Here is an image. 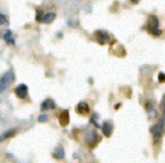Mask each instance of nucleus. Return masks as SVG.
Instances as JSON below:
<instances>
[{"label": "nucleus", "mask_w": 165, "mask_h": 163, "mask_svg": "<svg viewBox=\"0 0 165 163\" xmlns=\"http://www.w3.org/2000/svg\"><path fill=\"white\" fill-rule=\"evenodd\" d=\"M13 80H15V74L12 71H8L0 77V94L4 93L8 87L10 86V84L13 82Z\"/></svg>", "instance_id": "f257e3e1"}, {"label": "nucleus", "mask_w": 165, "mask_h": 163, "mask_svg": "<svg viewBox=\"0 0 165 163\" xmlns=\"http://www.w3.org/2000/svg\"><path fill=\"white\" fill-rule=\"evenodd\" d=\"M147 30L149 32L154 36L161 35L162 31L158 29V19L156 15H151L149 17V22H147Z\"/></svg>", "instance_id": "f03ea898"}, {"label": "nucleus", "mask_w": 165, "mask_h": 163, "mask_svg": "<svg viewBox=\"0 0 165 163\" xmlns=\"http://www.w3.org/2000/svg\"><path fill=\"white\" fill-rule=\"evenodd\" d=\"M151 132H152L155 140H158V139L160 140L163 137V134L165 132V117H162V119L155 126L151 127Z\"/></svg>", "instance_id": "7ed1b4c3"}, {"label": "nucleus", "mask_w": 165, "mask_h": 163, "mask_svg": "<svg viewBox=\"0 0 165 163\" xmlns=\"http://www.w3.org/2000/svg\"><path fill=\"white\" fill-rule=\"evenodd\" d=\"M28 86L24 85V84H21V85H19L17 88L15 89V93L17 95V97L20 98V99H23L28 96Z\"/></svg>", "instance_id": "20e7f679"}, {"label": "nucleus", "mask_w": 165, "mask_h": 163, "mask_svg": "<svg viewBox=\"0 0 165 163\" xmlns=\"http://www.w3.org/2000/svg\"><path fill=\"white\" fill-rule=\"evenodd\" d=\"M76 110H77V112H78L79 115H82V116H85V115H88L90 111V108L89 106H88V104L85 102H80L77 105V107H76Z\"/></svg>", "instance_id": "39448f33"}, {"label": "nucleus", "mask_w": 165, "mask_h": 163, "mask_svg": "<svg viewBox=\"0 0 165 163\" xmlns=\"http://www.w3.org/2000/svg\"><path fill=\"white\" fill-rule=\"evenodd\" d=\"M101 129H102V132L106 137H110L113 132V126L110 121H105L104 125L101 126Z\"/></svg>", "instance_id": "423d86ee"}, {"label": "nucleus", "mask_w": 165, "mask_h": 163, "mask_svg": "<svg viewBox=\"0 0 165 163\" xmlns=\"http://www.w3.org/2000/svg\"><path fill=\"white\" fill-rule=\"evenodd\" d=\"M96 35H97V41L100 44H106L107 42H109V35H108L107 32L99 30L96 32Z\"/></svg>", "instance_id": "0eeeda50"}, {"label": "nucleus", "mask_w": 165, "mask_h": 163, "mask_svg": "<svg viewBox=\"0 0 165 163\" xmlns=\"http://www.w3.org/2000/svg\"><path fill=\"white\" fill-rule=\"evenodd\" d=\"M60 123H61L62 127H66L69 123V112H68V110H64V111L61 112V115H60Z\"/></svg>", "instance_id": "6e6552de"}, {"label": "nucleus", "mask_w": 165, "mask_h": 163, "mask_svg": "<svg viewBox=\"0 0 165 163\" xmlns=\"http://www.w3.org/2000/svg\"><path fill=\"white\" fill-rule=\"evenodd\" d=\"M54 108H55V103L53 99H46L41 105V110H51Z\"/></svg>", "instance_id": "1a4fd4ad"}, {"label": "nucleus", "mask_w": 165, "mask_h": 163, "mask_svg": "<svg viewBox=\"0 0 165 163\" xmlns=\"http://www.w3.org/2000/svg\"><path fill=\"white\" fill-rule=\"evenodd\" d=\"M55 17H56V15H55L54 12H49V13H45V15H43V17H42L41 22H42V23H51V22H53V20L55 19Z\"/></svg>", "instance_id": "9d476101"}, {"label": "nucleus", "mask_w": 165, "mask_h": 163, "mask_svg": "<svg viewBox=\"0 0 165 163\" xmlns=\"http://www.w3.org/2000/svg\"><path fill=\"white\" fill-rule=\"evenodd\" d=\"M53 156H54V158H56V159H58V160L63 159V158L65 156L64 149L61 148V147L56 148V149H55V151L53 152Z\"/></svg>", "instance_id": "9b49d317"}, {"label": "nucleus", "mask_w": 165, "mask_h": 163, "mask_svg": "<svg viewBox=\"0 0 165 163\" xmlns=\"http://www.w3.org/2000/svg\"><path fill=\"white\" fill-rule=\"evenodd\" d=\"M4 39L8 44H15V40L12 38V31L11 30H7V32L4 33Z\"/></svg>", "instance_id": "f8f14e48"}, {"label": "nucleus", "mask_w": 165, "mask_h": 163, "mask_svg": "<svg viewBox=\"0 0 165 163\" xmlns=\"http://www.w3.org/2000/svg\"><path fill=\"white\" fill-rule=\"evenodd\" d=\"M15 130H10V131L4 132V134L0 136V142H2L4 140H6L7 138H10V137H12V136H15Z\"/></svg>", "instance_id": "ddd939ff"}, {"label": "nucleus", "mask_w": 165, "mask_h": 163, "mask_svg": "<svg viewBox=\"0 0 165 163\" xmlns=\"http://www.w3.org/2000/svg\"><path fill=\"white\" fill-rule=\"evenodd\" d=\"M47 115H45V114H42V115H40L39 118H38V121L39 122H46L47 121Z\"/></svg>", "instance_id": "4468645a"}, {"label": "nucleus", "mask_w": 165, "mask_h": 163, "mask_svg": "<svg viewBox=\"0 0 165 163\" xmlns=\"http://www.w3.org/2000/svg\"><path fill=\"white\" fill-rule=\"evenodd\" d=\"M8 19L6 15H4L2 13H0V24H8Z\"/></svg>", "instance_id": "2eb2a0df"}, {"label": "nucleus", "mask_w": 165, "mask_h": 163, "mask_svg": "<svg viewBox=\"0 0 165 163\" xmlns=\"http://www.w3.org/2000/svg\"><path fill=\"white\" fill-rule=\"evenodd\" d=\"M158 82H161V83H164V82H165V73H163V72L158 73Z\"/></svg>", "instance_id": "dca6fc26"}, {"label": "nucleus", "mask_w": 165, "mask_h": 163, "mask_svg": "<svg viewBox=\"0 0 165 163\" xmlns=\"http://www.w3.org/2000/svg\"><path fill=\"white\" fill-rule=\"evenodd\" d=\"M160 107H161L162 111H163V117H165V95H164V97H163V99H162Z\"/></svg>", "instance_id": "f3484780"}, {"label": "nucleus", "mask_w": 165, "mask_h": 163, "mask_svg": "<svg viewBox=\"0 0 165 163\" xmlns=\"http://www.w3.org/2000/svg\"><path fill=\"white\" fill-rule=\"evenodd\" d=\"M36 12H38V15H36V20L41 22V20H42V17H43V15H42V11L40 10V9H38V10H36Z\"/></svg>", "instance_id": "a211bd4d"}, {"label": "nucleus", "mask_w": 165, "mask_h": 163, "mask_svg": "<svg viewBox=\"0 0 165 163\" xmlns=\"http://www.w3.org/2000/svg\"><path fill=\"white\" fill-rule=\"evenodd\" d=\"M131 1H132L133 4H138V1H139V0H131Z\"/></svg>", "instance_id": "6ab92c4d"}, {"label": "nucleus", "mask_w": 165, "mask_h": 163, "mask_svg": "<svg viewBox=\"0 0 165 163\" xmlns=\"http://www.w3.org/2000/svg\"><path fill=\"white\" fill-rule=\"evenodd\" d=\"M119 107H120V104H118V105H116V109H118Z\"/></svg>", "instance_id": "aec40b11"}]
</instances>
